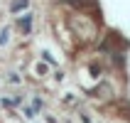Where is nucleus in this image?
<instances>
[{
  "instance_id": "nucleus-1",
  "label": "nucleus",
  "mask_w": 130,
  "mask_h": 123,
  "mask_svg": "<svg viewBox=\"0 0 130 123\" xmlns=\"http://www.w3.org/2000/svg\"><path fill=\"white\" fill-rule=\"evenodd\" d=\"M29 22H32V15H22L20 17V25H22V30H25V32H29Z\"/></svg>"
},
{
  "instance_id": "nucleus-3",
  "label": "nucleus",
  "mask_w": 130,
  "mask_h": 123,
  "mask_svg": "<svg viewBox=\"0 0 130 123\" xmlns=\"http://www.w3.org/2000/svg\"><path fill=\"white\" fill-rule=\"evenodd\" d=\"M7 42V30H3V35H0V44H5Z\"/></svg>"
},
{
  "instance_id": "nucleus-2",
  "label": "nucleus",
  "mask_w": 130,
  "mask_h": 123,
  "mask_svg": "<svg viewBox=\"0 0 130 123\" xmlns=\"http://www.w3.org/2000/svg\"><path fill=\"white\" fill-rule=\"evenodd\" d=\"M25 5H27V0H15V3H12V12H17V10H22Z\"/></svg>"
}]
</instances>
